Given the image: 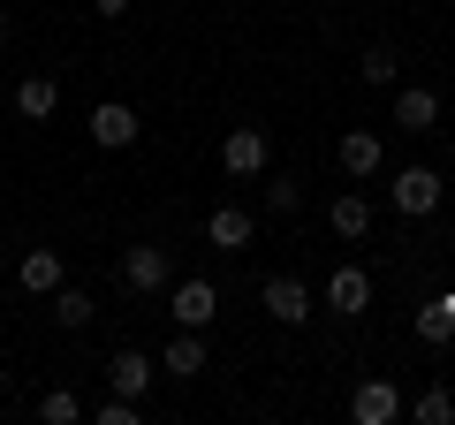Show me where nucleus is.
Listing matches in <instances>:
<instances>
[{"mask_svg": "<svg viewBox=\"0 0 455 425\" xmlns=\"http://www.w3.org/2000/svg\"><path fill=\"white\" fill-rule=\"evenodd\" d=\"M387 197H395V212H403V221H425V212H440V167H403V175L387 182Z\"/></svg>", "mask_w": 455, "mask_h": 425, "instance_id": "1", "label": "nucleus"}, {"mask_svg": "<svg viewBox=\"0 0 455 425\" xmlns=\"http://www.w3.org/2000/svg\"><path fill=\"white\" fill-rule=\"evenodd\" d=\"M92 145H99V152H130V145H137V107L99 99V107H92Z\"/></svg>", "mask_w": 455, "mask_h": 425, "instance_id": "2", "label": "nucleus"}, {"mask_svg": "<svg viewBox=\"0 0 455 425\" xmlns=\"http://www.w3.org/2000/svg\"><path fill=\"white\" fill-rule=\"evenodd\" d=\"M220 167L235 182H259L266 175V130H228L220 137Z\"/></svg>", "mask_w": 455, "mask_h": 425, "instance_id": "3", "label": "nucleus"}, {"mask_svg": "<svg viewBox=\"0 0 455 425\" xmlns=\"http://www.w3.org/2000/svg\"><path fill=\"white\" fill-rule=\"evenodd\" d=\"M259 304L274 311L281 327H304V319H311V289H304V281H296V274H274V281H266V289H259Z\"/></svg>", "mask_w": 455, "mask_h": 425, "instance_id": "4", "label": "nucleus"}, {"mask_svg": "<svg viewBox=\"0 0 455 425\" xmlns=\"http://www.w3.org/2000/svg\"><path fill=\"white\" fill-rule=\"evenodd\" d=\"M122 281H130L137 296H160L167 289V251L160 244H130L122 251Z\"/></svg>", "mask_w": 455, "mask_h": 425, "instance_id": "5", "label": "nucleus"}, {"mask_svg": "<svg viewBox=\"0 0 455 425\" xmlns=\"http://www.w3.org/2000/svg\"><path fill=\"white\" fill-rule=\"evenodd\" d=\"M364 304H372V274H364V266H334V274H326V311L357 319Z\"/></svg>", "mask_w": 455, "mask_h": 425, "instance_id": "6", "label": "nucleus"}, {"mask_svg": "<svg viewBox=\"0 0 455 425\" xmlns=\"http://www.w3.org/2000/svg\"><path fill=\"white\" fill-rule=\"evenodd\" d=\"M349 418H357V425H395V418H403V395H395V380H364V388L349 395Z\"/></svg>", "mask_w": 455, "mask_h": 425, "instance_id": "7", "label": "nucleus"}, {"mask_svg": "<svg viewBox=\"0 0 455 425\" xmlns=\"http://www.w3.org/2000/svg\"><path fill=\"white\" fill-rule=\"evenodd\" d=\"M152 380H160V365H152L145 349H114V365H107V388L114 395H137V403H145Z\"/></svg>", "mask_w": 455, "mask_h": 425, "instance_id": "8", "label": "nucleus"}, {"mask_svg": "<svg viewBox=\"0 0 455 425\" xmlns=\"http://www.w3.org/2000/svg\"><path fill=\"white\" fill-rule=\"evenodd\" d=\"M182 319V327H212V319H220V289H212V281H175V304H167Z\"/></svg>", "mask_w": 455, "mask_h": 425, "instance_id": "9", "label": "nucleus"}, {"mask_svg": "<svg viewBox=\"0 0 455 425\" xmlns=\"http://www.w3.org/2000/svg\"><path fill=\"white\" fill-rule=\"evenodd\" d=\"M326 229H334L341 244H357V236H372V197H364V190H341L334 205H326Z\"/></svg>", "mask_w": 455, "mask_h": 425, "instance_id": "10", "label": "nucleus"}, {"mask_svg": "<svg viewBox=\"0 0 455 425\" xmlns=\"http://www.w3.org/2000/svg\"><path fill=\"white\" fill-rule=\"evenodd\" d=\"M251 236H259V221H251L243 205H220V212L205 221V244H212V251H243Z\"/></svg>", "mask_w": 455, "mask_h": 425, "instance_id": "11", "label": "nucleus"}, {"mask_svg": "<svg viewBox=\"0 0 455 425\" xmlns=\"http://www.w3.org/2000/svg\"><path fill=\"white\" fill-rule=\"evenodd\" d=\"M379 160H387V152H379V130H349V137H341V175H349V182L379 175Z\"/></svg>", "mask_w": 455, "mask_h": 425, "instance_id": "12", "label": "nucleus"}, {"mask_svg": "<svg viewBox=\"0 0 455 425\" xmlns=\"http://www.w3.org/2000/svg\"><path fill=\"white\" fill-rule=\"evenodd\" d=\"M418 342H425V349H448V342H455V289H440L433 304L418 311Z\"/></svg>", "mask_w": 455, "mask_h": 425, "instance_id": "13", "label": "nucleus"}, {"mask_svg": "<svg viewBox=\"0 0 455 425\" xmlns=\"http://www.w3.org/2000/svg\"><path fill=\"white\" fill-rule=\"evenodd\" d=\"M395 122H403V130H433V122H440V92L403 84V92H395Z\"/></svg>", "mask_w": 455, "mask_h": 425, "instance_id": "14", "label": "nucleus"}, {"mask_svg": "<svg viewBox=\"0 0 455 425\" xmlns=\"http://www.w3.org/2000/svg\"><path fill=\"white\" fill-rule=\"evenodd\" d=\"M160 373H167V380H197V373H205V342H197V327H182L175 342H167Z\"/></svg>", "mask_w": 455, "mask_h": 425, "instance_id": "15", "label": "nucleus"}, {"mask_svg": "<svg viewBox=\"0 0 455 425\" xmlns=\"http://www.w3.org/2000/svg\"><path fill=\"white\" fill-rule=\"evenodd\" d=\"M16 281H23L31 296H53V289H61V251H23Z\"/></svg>", "mask_w": 455, "mask_h": 425, "instance_id": "16", "label": "nucleus"}, {"mask_svg": "<svg viewBox=\"0 0 455 425\" xmlns=\"http://www.w3.org/2000/svg\"><path fill=\"white\" fill-rule=\"evenodd\" d=\"M53 107H61V84H53V76H23L16 84V115L23 122H46Z\"/></svg>", "mask_w": 455, "mask_h": 425, "instance_id": "17", "label": "nucleus"}, {"mask_svg": "<svg viewBox=\"0 0 455 425\" xmlns=\"http://www.w3.org/2000/svg\"><path fill=\"white\" fill-rule=\"evenodd\" d=\"M357 76H364V84H379V92H387V84L403 76V61H395V46H364V61H357Z\"/></svg>", "mask_w": 455, "mask_h": 425, "instance_id": "18", "label": "nucleus"}, {"mask_svg": "<svg viewBox=\"0 0 455 425\" xmlns=\"http://www.w3.org/2000/svg\"><path fill=\"white\" fill-rule=\"evenodd\" d=\"M76 418H84V403H76L68 388H46V395H38V425H76Z\"/></svg>", "mask_w": 455, "mask_h": 425, "instance_id": "19", "label": "nucleus"}, {"mask_svg": "<svg viewBox=\"0 0 455 425\" xmlns=\"http://www.w3.org/2000/svg\"><path fill=\"white\" fill-rule=\"evenodd\" d=\"M410 418H418V425H455V395L448 388H425L418 403H410Z\"/></svg>", "mask_w": 455, "mask_h": 425, "instance_id": "20", "label": "nucleus"}, {"mask_svg": "<svg viewBox=\"0 0 455 425\" xmlns=\"http://www.w3.org/2000/svg\"><path fill=\"white\" fill-rule=\"evenodd\" d=\"M53 319H61V327H92V296L61 281V289H53Z\"/></svg>", "mask_w": 455, "mask_h": 425, "instance_id": "21", "label": "nucleus"}, {"mask_svg": "<svg viewBox=\"0 0 455 425\" xmlns=\"http://www.w3.org/2000/svg\"><path fill=\"white\" fill-rule=\"evenodd\" d=\"M137 418H145L137 395H107V403H99V425H137Z\"/></svg>", "mask_w": 455, "mask_h": 425, "instance_id": "22", "label": "nucleus"}, {"mask_svg": "<svg viewBox=\"0 0 455 425\" xmlns=\"http://www.w3.org/2000/svg\"><path fill=\"white\" fill-rule=\"evenodd\" d=\"M296 205H304V190H296L289 175H274V182H266V212H296Z\"/></svg>", "mask_w": 455, "mask_h": 425, "instance_id": "23", "label": "nucleus"}, {"mask_svg": "<svg viewBox=\"0 0 455 425\" xmlns=\"http://www.w3.org/2000/svg\"><path fill=\"white\" fill-rule=\"evenodd\" d=\"M92 8H99L107 23H114V16H130V0H92Z\"/></svg>", "mask_w": 455, "mask_h": 425, "instance_id": "24", "label": "nucleus"}, {"mask_svg": "<svg viewBox=\"0 0 455 425\" xmlns=\"http://www.w3.org/2000/svg\"><path fill=\"white\" fill-rule=\"evenodd\" d=\"M0 38H8V8H0Z\"/></svg>", "mask_w": 455, "mask_h": 425, "instance_id": "25", "label": "nucleus"}, {"mask_svg": "<svg viewBox=\"0 0 455 425\" xmlns=\"http://www.w3.org/2000/svg\"><path fill=\"white\" fill-rule=\"evenodd\" d=\"M0 395H8V373H0Z\"/></svg>", "mask_w": 455, "mask_h": 425, "instance_id": "26", "label": "nucleus"}, {"mask_svg": "<svg viewBox=\"0 0 455 425\" xmlns=\"http://www.w3.org/2000/svg\"><path fill=\"white\" fill-rule=\"evenodd\" d=\"M0 107H8V99H0Z\"/></svg>", "mask_w": 455, "mask_h": 425, "instance_id": "27", "label": "nucleus"}]
</instances>
